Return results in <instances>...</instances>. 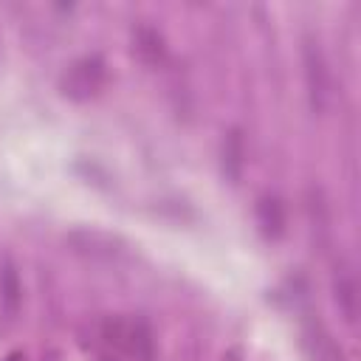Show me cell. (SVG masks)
<instances>
[{
  "instance_id": "cell-2",
  "label": "cell",
  "mask_w": 361,
  "mask_h": 361,
  "mask_svg": "<svg viewBox=\"0 0 361 361\" xmlns=\"http://www.w3.org/2000/svg\"><path fill=\"white\" fill-rule=\"evenodd\" d=\"M107 79V68L99 56H82L76 62H71L62 76H59V90L65 99L71 102H87L93 99Z\"/></svg>"
},
{
  "instance_id": "cell-7",
  "label": "cell",
  "mask_w": 361,
  "mask_h": 361,
  "mask_svg": "<svg viewBox=\"0 0 361 361\" xmlns=\"http://www.w3.org/2000/svg\"><path fill=\"white\" fill-rule=\"evenodd\" d=\"M257 220H259L265 237H279L285 231V209H282V203L276 197H259Z\"/></svg>"
},
{
  "instance_id": "cell-3",
  "label": "cell",
  "mask_w": 361,
  "mask_h": 361,
  "mask_svg": "<svg viewBox=\"0 0 361 361\" xmlns=\"http://www.w3.org/2000/svg\"><path fill=\"white\" fill-rule=\"evenodd\" d=\"M305 79H307L310 107L316 113H324L330 102V68L316 39H305Z\"/></svg>"
},
{
  "instance_id": "cell-8",
  "label": "cell",
  "mask_w": 361,
  "mask_h": 361,
  "mask_svg": "<svg viewBox=\"0 0 361 361\" xmlns=\"http://www.w3.org/2000/svg\"><path fill=\"white\" fill-rule=\"evenodd\" d=\"M336 302L344 310V319L355 322V316H358V285H355V276L347 274V271L336 276Z\"/></svg>"
},
{
  "instance_id": "cell-5",
  "label": "cell",
  "mask_w": 361,
  "mask_h": 361,
  "mask_svg": "<svg viewBox=\"0 0 361 361\" xmlns=\"http://www.w3.org/2000/svg\"><path fill=\"white\" fill-rule=\"evenodd\" d=\"M133 51L138 54L141 62L158 65L164 59V54H166V45H164V37L152 25H138L135 34H133Z\"/></svg>"
},
{
  "instance_id": "cell-6",
  "label": "cell",
  "mask_w": 361,
  "mask_h": 361,
  "mask_svg": "<svg viewBox=\"0 0 361 361\" xmlns=\"http://www.w3.org/2000/svg\"><path fill=\"white\" fill-rule=\"evenodd\" d=\"M243 158H245L243 133H240V130H228V135H226V141H223V172H226L228 180H240Z\"/></svg>"
},
{
  "instance_id": "cell-1",
  "label": "cell",
  "mask_w": 361,
  "mask_h": 361,
  "mask_svg": "<svg viewBox=\"0 0 361 361\" xmlns=\"http://www.w3.org/2000/svg\"><path fill=\"white\" fill-rule=\"evenodd\" d=\"M96 350L102 361H152V330L138 316H107L96 330Z\"/></svg>"
},
{
  "instance_id": "cell-10",
  "label": "cell",
  "mask_w": 361,
  "mask_h": 361,
  "mask_svg": "<svg viewBox=\"0 0 361 361\" xmlns=\"http://www.w3.org/2000/svg\"><path fill=\"white\" fill-rule=\"evenodd\" d=\"M42 361H62V353H59V350H48V353L42 355Z\"/></svg>"
},
{
  "instance_id": "cell-4",
  "label": "cell",
  "mask_w": 361,
  "mask_h": 361,
  "mask_svg": "<svg viewBox=\"0 0 361 361\" xmlns=\"http://www.w3.org/2000/svg\"><path fill=\"white\" fill-rule=\"evenodd\" d=\"M302 336H305V350L310 353L313 361H344L341 347L333 341V336L319 322H310Z\"/></svg>"
},
{
  "instance_id": "cell-12",
  "label": "cell",
  "mask_w": 361,
  "mask_h": 361,
  "mask_svg": "<svg viewBox=\"0 0 361 361\" xmlns=\"http://www.w3.org/2000/svg\"><path fill=\"white\" fill-rule=\"evenodd\" d=\"M8 361H20V355H11V358H8Z\"/></svg>"
},
{
  "instance_id": "cell-11",
  "label": "cell",
  "mask_w": 361,
  "mask_h": 361,
  "mask_svg": "<svg viewBox=\"0 0 361 361\" xmlns=\"http://www.w3.org/2000/svg\"><path fill=\"white\" fill-rule=\"evenodd\" d=\"M223 361H240V353H237V350H231V353H226V355H223Z\"/></svg>"
},
{
  "instance_id": "cell-9",
  "label": "cell",
  "mask_w": 361,
  "mask_h": 361,
  "mask_svg": "<svg viewBox=\"0 0 361 361\" xmlns=\"http://www.w3.org/2000/svg\"><path fill=\"white\" fill-rule=\"evenodd\" d=\"M20 296H23L20 276H17L14 265H11V262H6V265H3V274H0V299H3V305H6V310H8V313H14V310H17Z\"/></svg>"
}]
</instances>
